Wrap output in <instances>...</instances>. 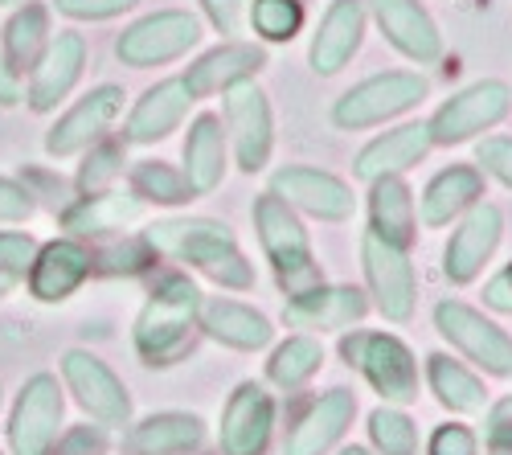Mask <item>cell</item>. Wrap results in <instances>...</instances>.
<instances>
[{
  "mask_svg": "<svg viewBox=\"0 0 512 455\" xmlns=\"http://www.w3.org/2000/svg\"><path fill=\"white\" fill-rule=\"evenodd\" d=\"M205 279H213L218 287H230V292H250L254 287V263L242 255V246H226V251H218L213 259H205L197 267Z\"/></svg>",
  "mask_w": 512,
  "mask_h": 455,
  "instance_id": "cell-38",
  "label": "cell"
},
{
  "mask_svg": "<svg viewBox=\"0 0 512 455\" xmlns=\"http://www.w3.org/2000/svg\"><path fill=\"white\" fill-rule=\"evenodd\" d=\"M431 128L426 119H414V123H398V128L373 136L357 160H353V173L361 181H377V177H406L414 164H422L431 156Z\"/></svg>",
  "mask_w": 512,
  "mask_h": 455,
  "instance_id": "cell-20",
  "label": "cell"
},
{
  "mask_svg": "<svg viewBox=\"0 0 512 455\" xmlns=\"http://www.w3.org/2000/svg\"><path fill=\"white\" fill-rule=\"evenodd\" d=\"M222 111H226V144L234 148V160L242 173H263L275 152V111L271 95L254 78L234 82L230 91H222Z\"/></svg>",
  "mask_w": 512,
  "mask_h": 455,
  "instance_id": "cell-7",
  "label": "cell"
},
{
  "mask_svg": "<svg viewBox=\"0 0 512 455\" xmlns=\"http://www.w3.org/2000/svg\"><path fill=\"white\" fill-rule=\"evenodd\" d=\"M357 419V394L345 390V386H332L328 394H320L295 427L287 431V443H283V455H324L340 443Z\"/></svg>",
  "mask_w": 512,
  "mask_h": 455,
  "instance_id": "cell-18",
  "label": "cell"
},
{
  "mask_svg": "<svg viewBox=\"0 0 512 455\" xmlns=\"http://www.w3.org/2000/svg\"><path fill=\"white\" fill-rule=\"evenodd\" d=\"M426 455H480V439L467 423H439L426 443Z\"/></svg>",
  "mask_w": 512,
  "mask_h": 455,
  "instance_id": "cell-43",
  "label": "cell"
},
{
  "mask_svg": "<svg viewBox=\"0 0 512 455\" xmlns=\"http://www.w3.org/2000/svg\"><path fill=\"white\" fill-rule=\"evenodd\" d=\"M484 197H488V177L476 164H447V169H439L422 189V205H418L422 226L443 230V226L459 222Z\"/></svg>",
  "mask_w": 512,
  "mask_h": 455,
  "instance_id": "cell-23",
  "label": "cell"
},
{
  "mask_svg": "<svg viewBox=\"0 0 512 455\" xmlns=\"http://www.w3.org/2000/svg\"><path fill=\"white\" fill-rule=\"evenodd\" d=\"M119 173H123V144L95 140V148L87 152V164L78 169V185H82V193H103V189H111V181Z\"/></svg>",
  "mask_w": 512,
  "mask_h": 455,
  "instance_id": "cell-39",
  "label": "cell"
},
{
  "mask_svg": "<svg viewBox=\"0 0 512 455\" xmlns=\"http://www.w3.org/2000/svg\"><path fill=\"white\" fill-rule=\"evenodd\" d=\"M250 218H254V234H259V246L275 271V283L283 287L287 296L304 292V287H316L320 275V259H316V246L304 230V218L283 205L271 189L254 197L250 205Z\"/></svg>",
  "mask_w": 512,
  "mask_h": 455,
  "instance_id": "cell-2",
  "label": "cell"
},
{
  "mask_svg": "<svg viewBox=\"0 0 512 455\" xmlns=\"http://www.w3.org/2000/svg\"><path fill=\"white\" fill-rule=\"evenodd\" d=\"M103 451H107V431L103 427H74L58 443V455H103Z\"/></svg>",
  "mask_w": 512,
  "mask_h": 455,
  "instance_id": "cell-47",
  "label": "cell"
},
{
  "mask_svg": "<svg viewBox=\"0 0 512 455\" xmlns=\"http://www.w3.org/2000/svg\"><path fill=\"white\" fill-rule=\"evenodd\" d=\"M136 214H140V197L136 193L103 189V193L78 197L62 214V226L74 230V234H107V230H123Z\"/></svg>",
  "mask_w": 512,
  "mask_h": 455,
  "instance_id": "cell-32",
  "label": "cell"
},
{
  "mask_svg": "<svg viewBox=\"0 0 512 455\" xmlns=\"http://www.w3.org/2000/svg\"><path fill=\"white\" fill-rule=\"evenodd\" d=\"M361 271H365V296L390 324H406L418 308V271L410 251L377 238L373 230L361 234Z\"/></svg>",
  "mask_w": 512,
  "mask_h": 455,
  "instance_id": "cell-8",
  "label": "cell"
},
{
  "mask_svg": "<svg viewBox=\"0 0 512 455\" xmlns=\"http://www.w3.org/2000/svg\"><path fill=\"white\" fill-rule=\"evenodd\" d=\"M193 103H197V99L189 95L185 78H164V82H156V87H148V91L136 99L132 115H127V123H123V140H127V144H156V140H164L168 132L181 128V119L189 115Z\"/></svg>",
  "mask_w": 512,
  "mask_h": 455,
  "instance_id": "cell-24",
  "label": "cell"
},
{
  "mask_svg": "<svg viewBox=\"0 0 512 455\" xmlns=\"http://www.w3.org/2000/svg\"><path fill=\"white\" fill-rule=\"evenodd\" d=\"M201 41V21L185 9H160L140 17L136 25H127L115 37V58L132 70H148V66H164L185 58Z\"/></svg>",
  "mask_w": 512,
  "mask_h": 455,
  "instance_id": "cell-9",
  "label": "cell"
},
{
  "mask_svg": "<svg viewBox=\"0 0 512 455\" xmlns=\"http://www.w3.org/2000/svg\"><path fill=\"white\" fill-rule=\"evenodd\" d=\"M136 0H54V9L74 17V21H107V17H119L127 13Z\"/></svg>",
  "mask_w": 512,
  "mask_h": 455,
  "instance_id": "cell-44",
  "label": "cell"
},
{
  "mask_svg": "<svg viewBox=\"0 0 512 455\" xmlns=\"http://www.w3.org/2000/svg\"><path fill=\"white\" fill-rule=\"evenodd\" d=\"M476 169L504 189H512V136H480L476 144Z\"/></svg>",
  "mask_w": 512,
  "mask_h": 455,
  "instance_id": "cell-41",
  "label": "cell"
},
{
  "mask_svg": "<svg viewBox=\"0 0 512 455\" xmlns=\"http://www.w3.org/2000/svg\"><path fill=\"white\" fill-rule=\"evenodd\" d=\"M324 365V345L312 333H295L271 349L267 361V382L279 390H304Z\"/></svg>",
  "mask_w": 512,
  "mask_h": 455,
  "instance_id": "cell-33",
  "label": "cell"
},
{
  "mask_svg": "<svg viewBox=\"0 0 512 455\" xmlns=\"http://www.w3.org/2000/svg\"><path fill=\"white\" fill-rule=\"evenodd\" d=\"M484 443H508L512 447V394L488 406L484 415Z\"/></svg>",
  "mask_w": 512,
  "mask_h": 455,
  "instance_id": "cell-48",
  "label": "cell"
},
{
  "mask_svg": "<svg viewBox=\"0 0 512 455\" xmlns=\"http://www.w3.org/2000/svg\"><path fill=\"white\" fill-rule=\"evenodd\" d=\"M340 357L381 394L386 406L418 402V361L402 337L373 333V328H353V333L340 337Z\"/></svg>",
  "mask_w": 512,
  "mask_h": 455,
  "instance_id": "cell-3",
  "label": "cell"
},
{
  "mask_svg": "<svg viewBox=\"0 0 512 455\" xmlns=\"http://www.w3.org/2000/svg\"><path fill=\"white\" fill-rule=\"evenodd\" d=\"M62 427V390L58 378L33 374L21 386V398L9 419V447L13 455H50Z\"/></svg>",
  "mask_w": 512,
  "mask_h": 455,
  "instance_id": "cell-14",
  "label": "cell"
},
{
  "mask_svg": "<svg viewBox=\"0 0 512 455\" xmlns=\"http://www.w3.org/2000/svg\"><path fill=\"white\" fill-rule=\"evenodd\" d=\"M205 439V423L197 415L164 410V415L140 419L123 435V455H189Z\"/></svg>",
  "mask_w": 512,
  "mask_h": 455,
  "instance_id": "cell-29",
  "label": "cell"
},
{
  "mask_svg": "<svg viewBox=\"0 0 512 455\" xmlns=\"http://www.w3.org/2000/svg\"><path fill=\"white\" fill-rule=\"evenodd\" d=\"M365 9H369V21L381 29V37L406 62L431 66L443 58V29L422 0H365Z\"/></svg>",
  "mask_w": 512,
  "mask_h": 455,
  "instance_id": "cell-12",
  "label": "cell"
},
{
  "mask_svg": "<svg viewBox=\"0 0 512 455\" xmlns=\"http://www.w3.org/2000/svg\"><path fill=\"white\" fill-rule=\"evenodd\" d=\"M46 46H50V13H46V5H25L5 25V54H9L5 62L13 66V74L25 70V66L33 70Z\"/></svg>",
  "mask_w": 512,
  "mask_h": 455,
  "instance_id": "cell-34",
  "label": "cell"
},
{
  "mask_svg": "<svg viewBox=\"0 0 512 455\" xmlns=\"http://www.w3.org/2000/svg\"><path fill=\"white\" fill-rule=\"evenodd\" d=\"M275 435V398L263 382H242L222 410V455H267Z\"/></svg>",
  "mask_w": 512,
  "mask_h": 455,
  "instance_id": "cell-16",
  "label": "cell"
},
{
  "mask_svg": "<svg viewBox=\"0 0 512 455\" xmlns=\"http://www.w3.org/2000/svg\"><path fill=\"white\" fill-rule=\"evenodd\" d=\"M250 29L271 46H283L304 29V0H250L246 5Z\"/></svg>",
  "mask_w": 512,
  "mask_h": 455,
  "instance_id": "cell-36",
  "label": "cell"
},
{
  "mask_svg": "<svg viewBox=\"0 0 512 455\" xmlns=\"http://www.w3.org/2000/svg\"><path fill=\"white\" fill-rule=\"evenodd\" d=\"M152 259H156L152 246L144 238H132V242H119V246H111V251H103L99 255V271H107V275H136Z\"/></svg>",
  "mask_w": 512,
  "mask_h": 455,
  "instance_id": "cell-42",
  "label": "cell"
},
{
  "mask_svg": "<svg viewBox=\"0 0 512 455\" xmlns=\"http://www.w3.org/2000/svg\"><path fill=\"white\" fill-rule=\"evenodd\" d=\"M369 439L377 455H418V427L402 406L381 402L369 415Z\"/></svg>",
  "mask_w": 512,
  "mask_h": 455,
  "instance_id": "cell-37",
  "label": "cell"
},
{
  "mask_svg": "<svg viewBox=\"0 0 512 455\" xmlns=\"http://www.w3.org/2000/svg\"><path fill=\"white\" fill-rule=\"evenodd\" d=\"M271 193L291 205L295 214L320 218V222H349L357 214V193L345 177L312 164H283L271 173Z\"/></svg>",
  "mask_w": 512,
  "mask_h": 455,
  "instance_id": "cell-10",
  "label": "cell"
},
{
  "mask_svg": "<svg viewBox=\"0 0 512 455\" xmlns=\"http://www.w3.org/2000/svg\"><path fill=\"white\" fill-rule=\"evenodd\" d=\"M426 95H431V82L418 70H381L369 74L365 82L349 87L332 103V128L340 132H365V128H381L406 111H414Z\"/></svg>",
  "mask_w": 512,
  "mask_h": 455,
  "instance_id": "cell-4",
  "label": "cell"
},
{
  "mask_svg": "<svg viewBox=\"0 0 512 455\" xmlns=\"http://www.w3.org/2000/svg\"><path fill=\"white\" fill-rule=\"evenodd\" d=\"M91 263L95 259H91L87 246H78L70 238L41 246L33 255V267H29V292L41 304H62L70 292H78L82 279L91 275Z\"/></svg>",
  "mask_w": 512,
  "mask_h": 455,
  "instance_id": "cell-27",
  "label": "cell"
},
{
  "mask_svg": "<svg viewBox=\"0 0 512 455\" xmlns=\"http://www.w3.org/2000/svg\"><path fill=\"white\" fill-rule=\"evenodd\" d=\"M119 107H123V91L111 87V82H107V87H95L91 95H82L50 128L46 152L50 156H74L82 148H91L111 128V119L119 115Z\"/></svg>",
  "mask_w": 512,
  "mask_h": 455,
  "instance_id": "cell-22",
  "label": "cell"
},
{
  "mask_svg": "<svg viewBox=\"0 0 512 455\" xmlns=\"http://www.w3.org/2000/svg\"><path fill=\"white\" fill-rule=\"evenodd\" d=\"M132 193L140 201H156V205H185L193 201L197 193L189 189L185 173H177L173 164L164 160H140L132 169Z\"/></svg>",
  "mask_w": 512,
  "mask_h": 455,
  "instance_id": "cell-35",
  "label": "cell"
},
{
  "mask_svg": "<svg viewBox=\"0 0 512 455\" xmlns=\"http://www.w3.org/2000/svg\"><path fill=\"white\" fill-rule=\"evenodd\" d=\"M426 386H431L435 402L451 415H480L488 410V386L480 374H472L463 361L451 353H431L426 357Z\"/></svg>",
  "mask_w": 512,
  "mask_h": 455,
  "instance_id": "cell-31",
  "label": "cell"
},
{
  "mask_svg": "<svg viewBox=\"0 0 512 455\" xmlns=\"http://www.w3.org/2000/svg\"><path fill=\"white\" fill-rule=\"evenodd\" d=\"M29 214H33V193L9 177H0V222H25Z\"/></svg>",
  "mask_w": 512,
  "mask_h": 455,
  "instance_id": "cell-46",
  "label": "cell"
},
{
  "mask_svg": "<svg viewBox=\"0 0 512 455\" xmlns=\"http://www.w3.org/2000/svg\"><path fill=\"white\" fill-rule=\"evenodd\" d=\"M201 13L218 33H238L246 17V0H201Z\"/></svg>",
  "mask_w": 512,
  "mask_h": 455,
  "instance_id": "cell-45",
  "label": "cell"
},
{
  "mask_svg": "<svg viewBox=\"0 0 512 455\" xmlns=\"http://www.w3.org/2000/svg\"><path fill=\"white\" fill-rule=\"evenodd\" d=\"M500 238H504V210L496 201H476L467 210L447 246H443V275L451 287H467L484 275V267L492 263V255L500 251Z\"/></svg>",
  "mask_w": 512,
  "mask_h": 455,
  "instance_id": "cell-11",
  "label": "cell"
},
{
  "mask_svg": "<svg viewBox=\"0 0 512 455\" xmlns=\"http://www.w3.org/2000/svg\"><path fill=\"white\" fill-rule=\"evenodd\" d=\"M21 99V82H17V74H13V66L0 58V107H13Z\"/></svg>",
  "mask_w": 512,
  "mask_h": 455,
  "instance_id": "cell-50",
  "label": "cell"
},
{
  "mask_svg": "<svg viewBox=\"0 0 512 455\" xmlns=\"http://www.w3.org/2000/svg\"><path fill=\"white\" fill-rule=\"evenodd\" d=\"M82 66H87V41H82V33H58L33 66V82H29L33 111H54L74 91V82L82 78Z\"/></svg>",
  "mask_w": 512,
  "mask_h": 455,
  "instance_id": "cell-25",
  "label": "cell"
},
{
  "mask_svg": "<svg viewBox=\"0 0 512 455\" xmlns=\"http://www.w3.org/2000/svg\"><path fill=\"white\" fill-rule=\"evenodd\" d=\"M62 374H66V386L74 390L78 406L95 415L99 423L107 427H123L132 419V398H127V386L107 369V361H99L95 353H82V349H70L62 357Z\"/></svg>",
  "mask_w": 512,
  "mask_h": 455,
  "instance_id": "cell-17",
  "label": "cell"
},
{
  "mask_svg": "<svg viewBox=\"0 0 512 455\" xmlns=\"http://www.w3.org/2000/svg\"><path fill=\"white\" fill-rule=\"evenodd\" d=\"M369 230L402 251L418 242V201L406 177H377L369 181Z\"/></svg>",
  "mask_w": 512,
  "mask_h": 455,
  "instance_id": "cell-28",
  "label": "cell"
},
{
  "mask_svg": "<svg viewBox=\"0 0 512 455\" xmlns=\"http://www.w3.org/2000/svg\"><path fill=\"white\" fill-rule=\"evenodd\" d=\"M197 328L218 341L226 349H238V353H259L275 341V324L250 304H238V300H209L201 304V316H197Z\"/></svg>",
  "mask_w": 512,
  "mask_h": 455,
  "instance_id": "cell-26",
  "label": "cell"
},
{
  "mask_svg": "<svg viewBox=\"0 0 512 455\" xmlns=\"http://www.w3.org/2000/svg\"><path fill=\"white\" fill-rule=\"evenodd\" d=\"M484 304L500 316H512V263H504L488 283H484Z\"/></svg>",
  "mask_w": 512,
  "mask_h": 455,
  "instance_id": "cell-49",
  "label": "cell"
},
{
  "mask_svg": "<svg viewBox=\"0 0 512 455\" xmlns=\"http://www.w3.org/2000/svg\"><path fill=\"white\" fill-rule=\"evenodd\" d=\"M0 5H17V0H0Z\"/></svg>",
  "mask_w": 512,
  "mask_h": 455,
  "instance_id": "cell-53",
  "label": "cell"
},
{
  "mask_svg": "<svg viewBox=\"0 0 512 455\" xmlns=\"http://www.w3.org/2000/svg\"><path fill=\"white\" fill-rule=\"evenodd\" d=\"M263 66H267V50L259 41H222V46H213L185 70V87L193 99H209L230 91L234 82L259 78Z\"/></svg>",
  "mask_w": 512,
  "mask_h": 455,
  "instance_id": "cell-21",
  "label": "cell"
},
{
  "mask_svg": "<svg viewBox=\"0 0 512 455\" xmlns=\"http://www.w3.org/2000/svg\"><path fill=\"white\" fill-rule=\"evenodd\" d=\"M431 316H435L439 337L463 361H472L476 369H484L492 378H512V337L492 316H484L480 308L463 304V300H439Z\"/></svg>",
  "mask_w": 512,
  "mask_h": 455,
  "instance_id": "cell-6",
  "label": "cell"
},
{
  "mask_svg": "<svg viewBox=\"0 0 512 455\" xmlns=\"http://www.w3.org/2000/svg\"><path fill=\"white\" fill-rule=\"evenodd\" d=\"M144 242L152 246V255L160 259H177L189 267H201L226 246H234V230L218 218H168L144 230Z\"/></svg>",
  "mask_w": 512,
  "mask_h": 455,
  "instance_id": "cell-19",
  "label": "cell"
},
{
  "mask_svg": "<svg viewBox=\"0 0 512 455\" xmlns=\"http://www.w3.org/2000/svg\"><path fill=\"white\" fill-rule=\"evenodd\" d=\"M365 29H369V9L365 0H328V9L308 41V66L320 78H332L345 70L361 46H365Z\"/></svg>",
  "mask_w": 512,
  "mask_h": 455,
  "instance_id": "cell-15",
  "label": "cell"
},
{
  "mask_svg": "<svg viewBox=\"0 0 512 455\" xmlns=\"http://www.w3.org/2000/svg\"><path fill=\"white\" fill-rule=\"evenodd\" d=\"M512 111V87L504 78H480L472 87L455 91L447 103H439V111L426 119L431 128V144L435 148H459L472 144L484 132L500 128Z\"/></svg>",
  "mask_w": 512,
  "mask_h": 455,
  "instance_id": "cell-5",
  "label": "cell"
},
{
  "mask_svg": "<svg viewBox=\"0 0 512 455\" xmlns=\"http://www.w3.org/2000/svg\"><path fill=\"white\" fill-rule=\"evenodd\" d=\"M484 455H512V447H508V443H488Z\"/></svg>",
  "mask_w": 512,
  "mask_h": 455,
  "instance_id": "cell-52",
  "label": "cell"
},
{
  "mask_svg": "<svg viewBox=\"0 0 512 455\" xmlns=\"http://www.w3.org/2000/svg\"><path fill=\"white\" fill-rule=\"evenodd\" d=\"M33 255H37V242L29 234H0V300L25 279V271L33 267Z\"/></svg>",
  "mask_w": 512,
  "mask_h": 455,
  "instance_id": "cell-40",
  "label": "cell"
},
{
  "mask_svg": "<svg viewBox=\"0 0 512 455\" xmlns=\"http://www.w3.org/2000/svg\"><path fill=\"white\" fill-rule=\"evenodd\" d=\"M226 128H222V115L201 111L189 123V136H185V181L193 193H213L226 177Z\"/></svg>",
  "mask_w": 512,
  "mask_h": 455,
  "instance_id": "cell-30",
  "label": "cell"
},
{
  "mask_svg": "<svg viewBox=\"0 0 512 455\" xmlns=\"http://www.w3.org/2000/svg\"><path fill=\"white\" fill-rule=\"evenodd\" d=\"M201 287L189 275H164L136 316V353L144 365H177L197 337Z\"/></svg>",
  "mask_w": 512,
  "mask_h": 455,
  "instance_id": "cell-1",
  "label": "cell"
},
{
  "mask_svg": "<svg viewBox=\"0 0 512 455\" xmlns=\"http://www.w3.org/2000/svg\"><path fill=\"white\" fill-rule=\"evenodd\" d=\"M336 455H377V451H369V447H361V443H349V447H340Z\"/></svg>",
  "mask_w": 512,
  "mask_h": 455,
  "instance_id": "cell-51",
  "label": "cell"
},
{
  "mask_svg": "<svg viewBox=\"0 0 512 455\" xmlns=\"http://www.w3.org/2000/svg\"><path fill=\"white\" fill-rule=\"evenodd\" d=\"M369 316V296L349 283H316L304 292L287 296L283 320L287 328H304V333H349L353 324Z\"/></svg>",
  "mask_w": 512,
  "mask_h": 455,
  "instance_id": "cell-13",
  "label": "cell"
}]
</instances>
